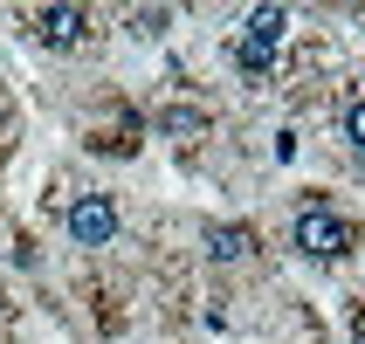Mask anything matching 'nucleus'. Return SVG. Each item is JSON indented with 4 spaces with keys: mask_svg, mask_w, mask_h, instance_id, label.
I'll return each mask as SVG.
<instances>
[{
    "mask_svg": "<svg viewBox=\"0 0 365 344\" xmlns=\"http://www.w3.org/2000/svg\"><path fill=\"white\" fill-rule=\"evenodd\" d=\"M62 227H69L76 248H110L118 241V200H110V193H83V200H69Z\"/></svg>",
    "mask_w": 365,
    "mask_h": 344,
    "instance_id": "f257e3e1",
    "label": "nucleus"
},
{
    "mask_svg": "<svg viewBox=\"0 0 365 344\" xmlns=\"http://www.w3.org/2000/svg\"><path fill=\"white\" fill-rule=\"evenodd\" d=\"M283 28H289V14H283V7H255V14L242 21V41H235V62H242L248 76H262L269 62H276V41H283Z\"/></svg>",
    "mask_w": 365,
    "mask_h": 344,
    "instance_id": "f03ea898",
    "label": "nucleus"
},
{
    "mask_svg": "<svg viewBox=\"0 0 365 344\" xmlns=\"http://www.w3.org/2000/svg\"><path fill=\"white\" fill-rule=\"evenodd\" d=\"M297 248L317 255V262H338V255H351V221H338L331 207H304L297 214Z\"/></svg>",
    "mask_w": 365,
    "mask_h": 344,
    "instance_id": "7ed1b4c3",
    "label": "nucleus"
},
{
    "mask_svg": "<svg viewBox=\"0 0 365 344\" xmlns=\"http://www.w3.org/2000/svg\"><path fill=\"white\" fill-rule=\"evenodd\" d=\"M28 28H35V41H48V48H76V41L90 35V14H83V7H35Z\"/></svg>",
    "mask_w": 365,
    "mask_h": 344,
    "instance_id": "20e7f679",
    "label": "nucleus"
},
{
    "mask_svg": "<svg viewBox=\"0 0 365 344\" xmlns=\"http://www.w3.org/2000/svg\"><path fill=\"white\" fill-rule=\"evenodd\" d=\"M200 248H207V262L235 269L248 248H255V234H248V227H200Z\"/></svg>",
    "mask_w": 365,
    "mask_h": 344,
    "instance_id": "39448f33",
    "label": "nucleus"
},
{
    "mask_svg": "<svg viewBox=\"0 0 365 344\" xmlns=\"http://www.w3.org/2000/svg\"><path fill=\"white\" fill-rule=\"evenodd\" d=\"M165 21H173V14H165V7H138V14L124 21V28H131V35H138V41H159V35H165Z\"/></svg>",
    "mask_w": 365,
    "mask_h": 344,
    "instance_id": "423d86ee",
    "label": "nucleus"
},
{
    "mask_svg": "<svg viewBox=\"0 0 365 344\" xmlns=\"http://www.w3.org/2000/svg\"><path fill=\"white\" fill-rule=\"evenodd\" d=\"M159 131H165V138H193V131H200V110H165Z\"/></svg>",
    "mask_w": 365,
    "mask_h": 344,
    "instance_id": "0eeeda50",
    "label": "nucleus"
},
{
    "mask_svg": "<svg viewBox=\"0 0 365 344\" xmlns=\"http://www.w3.org/2000/svg\"><path fill=\"white\" fill-rule=\"evenodd\" d=\"M345 145H351V152H365V103H351V110H345Z\"/></svg>",
    "mask_w": 365,
    "mask_h": 344,
    "instance_id": "6e6552de",
    "label": "nucleus"
},
{
    "mask_svg": "<svg viewBox=\"0 0 365 344\" xmlns=\"http://www.w3.org/2000/svg\"><path fill=\"white\" fill-rule=\"evenodd\" d=\"M359 344H365V324H359Z\"/></svg>",
    "mask_w": 365,
    "mask_h": 344,
    "instance_id": "1a4fd4ad",
    "label": "nucleus"
}]
</instances>
